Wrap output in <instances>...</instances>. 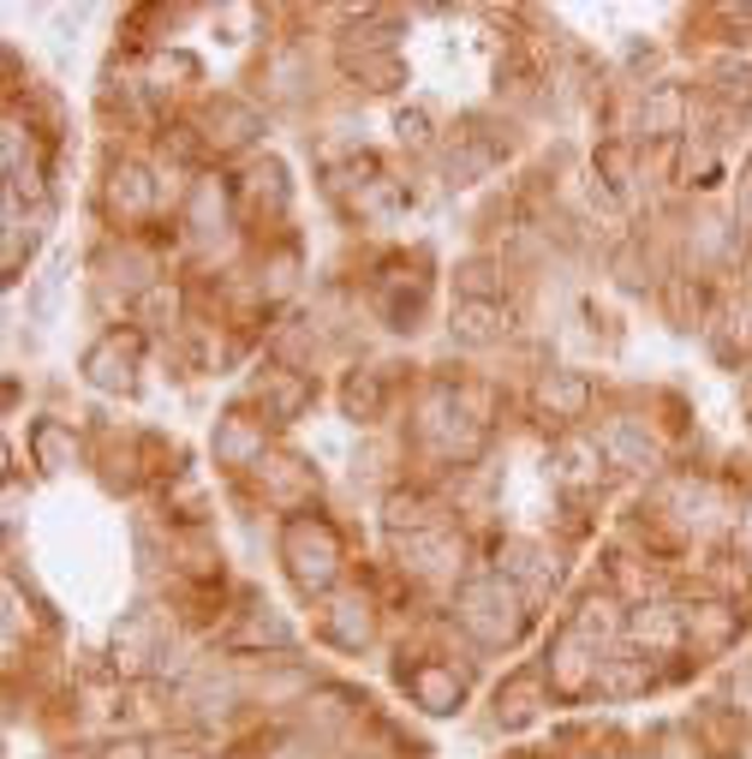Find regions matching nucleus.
<instances>
[{
  "label": "nucleus",
  "instance_id": "nucleus-1",
  "mask_svg": "<svg viewBox=\"0 0 752 759\" xmlns=\"http://www.w3.org/2000/svg\"><path fill=\"white\" fill-rule=\"evenodd\" d=\"M496 335H502V311H496V299H461V306H454V341H466V347H490Z\"/></svg>",
  "mask_w": 752,
  "mask_h": 759
},
{
  "label": "nucleus",
  "instance_id": "nucleus-2",
  "mask_svg": "<svg viewBox=\"0 0 752 759\" xmlns=\"http://www.w3.org/2000/svg\"><path fill=\"white\" fill-rule=\"evenodd\" d=\"M538 401L550 413H562V419H573V413H585V401H592V389H585V377H573V371H556L550 383L538 389Z\"/></svg>",
  "mask_w": 752,
  "mask_h": 759
},
{
  "label": "nucleus",
  "instance_id": "nucleus-3",
  "mask_svg": "<svg viewBox=\"0 0 752 759\" xmlns=\"http://www.w3.org/2000/svg\"><path fill=\"white\" fill-rule=\"evenodd\" d=\"M604 449L616 454L621 466H657V449H652V442H640V437L628 431V425H616V431H604Z\"/></svg>",
  "mask_w": 752,
  "mask_h": 759
},
{
  "label": "nucleus",
  "instance_id": "nucleus-4",
  "mask_svg": "<svg viewBox=\"0 0 752 759\" xmlns=\"http://www.w3.org/2000/svg\"><path fill=\"white\" fill-rule=\"evenodd\" d=\"M401 138H425V114H401Z\"/></svg>",
  "mask_w": 752,
  "mask_h": 759
},
{
  "label": "nucleus",
  "instance_id": "nucleus-5",
  "mask_svg": "<svg viewBox=\"0 0 752 759\" xmlns=\"http://www.w3.org/2000/svg\"><path fill=\"white\" fill-rule=\"evenodd\" d=\"M114 759H138V748H120V754H114Z\"/></svg>",
  "mask_w": 752,
  "mask_h": 759
}]
</instances>
